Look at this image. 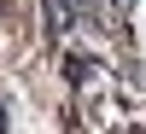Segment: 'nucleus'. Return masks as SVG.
Returning <instances> with one entry per match:
<instances>
[{
    "label": "nucleus",
    "mask_w": 146,
    "mask_h": 134,
    "mask_svg": "<svg viewBox=\"0 0 146 134\" xmlns=\"http://www.w3.org/2000/svg\"><path fill=\"white\" fill-rule=\"evenodd\" d=\"M12 128V111H6V99H0V134H6Z\"/></svg>",
    "instance_id": "1"
},
{
    "label": "nucleus",
    "mask_w": 146,
    "mask_h": 134,
    "mask_svg": "<svg viewBox=\"0 0 146 134\" xmlns=\"http://www.w3.org/2000/svg\"><path fill=\"white\" fill-rule=\"evenodd\" d=\"M0 18H6V0H0Z\"/></svg>",
    "instance_id": "2"
}]
</instances>
